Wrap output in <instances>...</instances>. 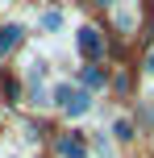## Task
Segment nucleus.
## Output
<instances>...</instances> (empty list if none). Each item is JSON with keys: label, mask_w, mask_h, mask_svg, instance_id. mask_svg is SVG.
<instances>
[{"label": "nucleus", "mask_w": 154, "mask_h": 158, "mask_svg": "<svg viewBox=\"0 0 154 158\" xmlns=\"http://www.w3.org/2000/svg\"><path fill=\"white\" fill-rule=\"evenodd\" d=\"M75 42H79V54L83 58H100V54H104V42H100V33L92 29V25H83Z\"/></svg>", "instance_id": "nucleus-1"}, {"label": "nucleus", "mask_w": 154, "mask_h": 158, "mask_svg": "<svg viewBox=\"0 0 154 158\" xmlns=\"http://www.w3.org/2000/svg\"><path fill=\"white\" fill-rule=\"evenodd\" d=\"M58 154H63V158H88V146H83L79 133H67L63 142H58Z\"/></svg>", "instance_id": "nucleus-2"}, {"label": "nucleus", "mask_w": 154, "mask_h": 158, "mask_svg": "<svg viewBox=\"0 0 154 158\" xmlns=\"http://www.w3.org/2000/svg\"><path fill=\"white\" fill-rule=\"evenodd\" d=\"M17 38H21V29H17V25H4V29H0V54H8V50L17 46Z\"/></svg>", "instance_id": "nucleus-3"}, {"label": "nucleus", "mask_w": 154, "mask_h": 158, "mask_svg": "<svg viewBox=\"0 0 154 158\" xmlns=\"http://www.w3.org/2000/svg\"><path fill=\"white\" fill-rule=\"evenodd\" d=\"M42 25H46V29H58V25H63V17H58V13H46V17H42Z\"/></svg>", "instance_id": "nucleus-4"}, {"label": "nucleus", "mask_w": 154, "mask_h": 158, "mask_svg": "<svg viewBox=\"0 0 154 158\" xmlns=\"http://www.w3.org/2000/svg\"><path fill=\"white\" fill-rule=\"evenodd\" d=\"M146 67H150V71H154V50H150V58H146Z\"/></svg>", "instance_id": "nucleus-5"}, {"label": "nucleus", "mask_w": 154, "mask_h": 158, "mask_svg": "<svg viewBox=\"0 0 154 158\" xmlns=\"http://www.w3.org/2000/svg\"><path fill=\"white\" fill-rule=\"evenodd\" d=\"M96 4H108V0H96Z\"/></svg>", "instance_id": "nucleus-6"}]
</instances>
